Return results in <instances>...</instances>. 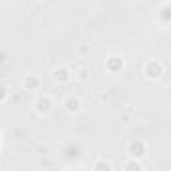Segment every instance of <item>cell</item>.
Wrapping results in <instances>:
<instances>
[{
	"label": "cell",
	"instance_id": "cell-2",
	"mask_svg": "<svg viewBox=\"0 0 171 171\" xmlns=\"http://www.w3.org/2000/svg\"><path fill=\"white\" fill-rule=\"evenodd\" d=\"M55 79H56V81H64V79H67V73H64L63 68H60V71L56 68V71H55Z\"/></svg>",
	"mask_w": 171,
	"mask_h": 171
},
{
	"label": "cell",
	"instance_id": "cell-1",
	"mask_svg": "<svg viewBox=\"0 0 171 171\" xmlns=\"http://www.w3.org/2000/svg\"><path fill=\"white\" fill-rule=\"evenodd\" d=\"M67 109L68 111H79V101L75 99V101H67Z\"/></svg>",
	"mask_w": 171,
	"mask_h": 171
}]
</instances>
